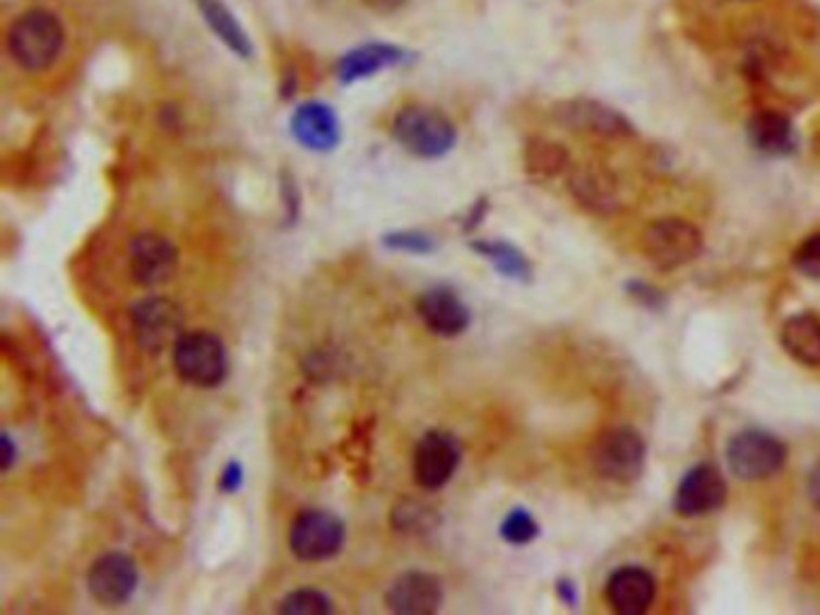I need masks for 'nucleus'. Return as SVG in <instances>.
<instances>
[{
    "mask_svg": "<svg viewBox=\"0 0 820 615\" xmlns=\"http://www.w3.org/2000/svg\"><path fill=\"white\" fill-rule=\"evenodd\" d=\"M472 248L489 257V260L496 265V270L505 277H513V279L529 277L527 260L523 257V253L513 248V245L498 243V241H479V243H472Z\"/></svg>",
    "mask_w": 820,
    "mask_h": 615,
    "instance_id": "obj_24",
    "label": "nucleus"
},
{
    "mask_svg": "<svg viewBox=\"0 0 820 615\" xmlns=\"http://www.w3.org/2000/svg\"><path fill=\"white\" fill-rule=\"evenodd\" d=\"M280 613L286 615H323L332 613V603L328 594L318 589H296L292 594H286L284 601L280 603Z\"/></svg>",
    "mask_w": 820,
    "mask_h": 615,
    "instance_id": "obj_25",
    "label": "nucleus"
},
{
    "mask_svg": "<svg viewBox=\"0 0 820 615\" xmlns=\"http://www.w3.org/2000/svg\"><path fill=\"white\" fill-rule=\"evenodd\" d=\"M3 447H5V457H3V469H10L15 462V447H13V438L10 435H3Z\"/></svg>",
    "mask_w": 820,
    "mask_h": 615,
    "instance_id": "obj_32",
    "label": "nucleus"
},
{
    "mask_svg": "<svg viewBox=\"0 0 820 615\" xmlns=\"http://www.w3.org/2000/svg\"><path fill=\"white\" fill-rule=\"evenodd\" d=\"M794 267L802 274L820 279V233L808 236L794 253Z\"/></svg>",
    "mask_w": 820,
    "mask_h": 615,
    "instance_id": "obj_28",
    "label": "nucleus"
},
{
    "mask_svg": "<svg viewBox=\"0 0 820 615\" xmlns=\"http://www.w3.org/2000/svg\"><path fill=\"white\" fill-rule=\"evenodd\" d=\"M292 136L310 152H332L342 140V126L337 111L323 102H306L294 111L292 116Z\"/></svg>",
    "mask_w": 820,
    "mask_h": 615,
    "instance_id": "obj_13",
    "label": "nucleus"
},
{
    "mask_svg": "<svg viewBox=\"0 0 820 615\" xmlns=\"http://www.w3.org/2000/svg\"><path fill=\"white\" fill-rule=\"evenodd\" d=\"M748 138L753 148L766 154H790L796 144L794 126L780 111H758L748 123Z\"/></svg>",
    "mask_w": 820,
    "mask_h": 615,
    "instance_id": "obj_22",
    "label": "nucleus"
},
{
    "mask_svg": "<svg viewBox=\"0 0 820 615\" xmlns=\"http://www.w3.org/2000/svg\"><path fill=\"white\" fill-rule=\"evenodd\" d=\"M383 243L393 251L417 253V255L431 253L436 248L434 236H428V233H421V231H395L387 239H383Z\"/></svg>",
    "mask_w": 820,
    "mask_h": 615,
    "instance_id": "obj_27",
    "label": "nucleus"
},
{
    "mask_svg": "<svg viewBox=\"0 0 820 615\" xmlns=\"http://www.w3.org/2000/svg\"><path fill=\"white\" fill-rule=\"evenodd\" d=\"M655 577L642 567H620L608 577L606 599L620 615L645 613L655 601Z\"/></svg>",
    "mask_w": 820,
    "mask_h": 615,
    "instance_id": "obj_18",
    "label": "nucleus"
},
{
    "mask_svg": "<svg viewBox=\"0 0 820 615\" xmlns=\"http://www.w3.org/2000/svg\"><path fill=\"white\" fill-rule=\"evenodd\" d=\"M87 587L102 606H124L138 589V567L126 553H106L90 567Z\"/></svg>",
    "mask_w": 820,
    "mask_h": 615,
    "instance_id": "obj_11",
    "label": "nucleus"
},
{
    "mask_svg": "<svg viewBox=\"0 0 820 615\" xmlns=\"http://www.w3.org/2000/svg\"><path fill=\"white\" fill-rule=\"evenodd\" d=\"M786 462V447L770 433L744 431L731 438L727 464L741 481H763L778 474Z\"/></svg>",
    "mask_w": 820,
    "mask_h": 615,
    "instance_id": "obj_5",
    "label": "nucleus"
},
{
    "mask_svg": "<svg viewBox=\"0 0 820 615\" xmlns=\"http://www.w3.org/2000/svg\"><path fill=\"white\" fill-rule=\"evenodd\" d=\"M539 534V527L535 517L525 510H513L501 524V536L508 543H529L535 541V536Z\"/></svg>",
    "mask_w": 820,
    "mask_h": 615,
    "instance_id": "obj_26",
    "label": "nucleus"
},
{
    "mask_svg": "<svg viewBox=\"0 0 820 615\" xmlns=\"http://www.w3.org/2000/svg\"><path fill=\"white\" fill-rule=\"evenodd\" d=\"M407 49L397 47V43L369 41L342 53L335 65V75L339 85H354L359 80H369V77L383 71L397 68V65H402L407 61Z\"/></svg>",
    "mask_w": 820,
    "mask_h": 615,
    "instance_id": "obj_15",
    "label": "nucleus"
},
{
    "mask_svg": "<svg viewBox=\"0 0 820 615\" xmlns=\"http://www.w3.org/2000/svg\"><path fill=\"white\" fill-rule=\"evenodd\" d=\"M363 3L373 10H381V13H393V10L405 5V0H363Z\"/></svg>",
    "mask_w": 820,
    "mask_h": 615,
    "instance_id": "obj_31",
    "label": "nucleus"
},
{
    "mask_svg": "<svg viewBox=\"0 0 820 615\" xmlns=\"http://www.w3.org/2000/svg\"><path fill=\"white\" fill-rule=\"evenodd\" d=\"M10 59L27 73H43L65 49L63 20L49 8H31L10 22L5 35Z\"/></svg>",
    "mask_w": 820,
    "mask_h": 615,
    "instance_id": "obj_1",
    "label": "nucleus"
},
{
    "mask_svg": "<svg viewBox=\"0 0 820 615\" xmlns=\"http://www.w3.org/2000/svg\"><path fill=\"white\" fill-rule=\"evenodd\" d=\"M197 10L205 20L207 29L225 43V47L236 53L241 61H251L253 59V41L248 37V31L243 29L239 17L231 13V10L225 5V0H195Z\"/></svg>",
    "mask_w": 820,
    "mask_h": 615,
    "instance_id": "obj_20",
    "label": "nucleus"
},
{
    "mask_svg": "<svg viewBox=\"0 0 820 615\" xmlns=\"http://www.w3.org/2000/svg\"><path fill=\"white\" fill-rule=\"evenodd\" d=\"M645 443L630 428L606 431L594 443L592 466L594 472L614 484H633L645 469Z\"/></svg>",
    "mask_w": 820,
    "mask_h": 615,
    "instance_id": "obj_6",
    "label": "nucleus"
},
{
    "mask_svg": "<svg viewBox=\"0 0 820 615\" xmlns=\"http://www.w3.org/2000/svg\"><path fill=\"white\" fill-rule=\"evenodd\" d=\"M179 253L159 233H140L130 243V274L142 286H159L176 274Z\"/></svg>",
    "mask_w": 820,
    "mask_h": 615,
    "instance_id": "obj_12",
    "label": "nucleus"
},
{
    "mask_svg": "<svg viewBox=\"0 0 820 615\" xmlns=\"http://www.w3.org/2000/svg\"><path fill=\"white\" fill-rule=\"evenodd\" d=\"M573 197L594 215H614L618 209V183L614 174L604 166H580L571 176Z\"/></svg>",
    "mask_w": 820,
    "mask_h": 615,
    "instance_id": "obj_19",
    "label": "nucleus"
},
{
    "mask_svg": "<svg viewBox=\"0 0 820 615\" xmlns=\"http://www.w3.org/2000/svg\"><path fill=\"white\" fill-rule=\"evenodd\" d=\"M393 138L417 159H440L458 144V128L438 108L409 104L393 120Z\"/></svg>",
    "mask_w": 820,
    "mask_h": 615,
    "instance_id": "obj_2",
    "label": "nucleus"
},
{
    "mask_svg": "<svg viewBox=\"0 0 820 615\" xmlns=\"http://www.w3.org/2000/svg\"><path fill=\"white\" fill-rule=\"evenodd\" d=\"M419 318L438 337H458L470 328V308L450 289H431L419 298Z\"/></svg>",
    "mask_w": 820,
    "mask_h": 615,
    "instance_id": "obj_17",
    "label": "nucleus"
},
{
    "mask_svg": "<svg viewBox=\"0 0 820 615\" xmlns=\"http://www.w3.org/2000/svg\"><path fill=\"white\" fill-rule=\"evenodd\" d=\"M568 166V152L549 140H531L525 150V169L529 176L553 178Z\"/></svg>",
    "mask_w": 820,
    "mask_h": 615,
    "instance_id": "obj_23",
    "label": "nucleus"
},
{
    "mask_svg": "<svg viewBox=\"0 0 820 615\" xmlns=\"http://www.w3.org/2000/svg\"><path fill=\"white\" fill-rule=\"evenodd\" d=\"M345 543V524L328 510H304L296 514L290 531L292 553L304 563H320L337 555Z\"/></svg>",
    "mask_w": 820,
    "mask_h": 615,
    "instance_id": "obj_7",
    "label": "nucleus"
},
{
    "mask_svg": "<svg viewBox=\"0 0 820 615\" xmlns=\"http://www.w3.org/2000/svg\"><path fill=\"white\" fill-rule=\"evenodd\" d=\"M725 498L727 484L722 474H719V469L710 464H701L681 478L674 505L681 514H686V517H701V514L722 508Z\"/></svg>",
    "mask_w": 820,
    "mask_h": 615,
    "instance_id": "obj_14",
    "label": "nucleus"
},
{
    "mask_svg": "<svg viewBox=\"0 0 820 615\" xmlns=\"http://www.w3.org/2000/svg\"><path fill=\"white\" fill-rule=\"evenodd\" d=\"M385 603L393 613L400 615L436 613L443 603V585L436 575L405 573L387 589Z\"/></svg>",
    "mask_w": 820,
    "mask_h": 615,
    "instance_id": "obj_16",
    "label": "nucleus"
},
{
    "mask_svg": "<svg viewBox=\"0 0 820 615\" xmlns=\"http://www.w3.org/2000/svg\"><path fill=\"white\" fill-rule=\"evenodd\" d=\"M780 342L794 361L808 368L820 366V318L813 312H799L784 320Z\"/></svg>",
    "mask_w": 820,
    "mask_h": 615,
    "instance_id": "obj_21",
    "label": "nucleus"
},
{
    "mask_svg": "<svg viewBox=\"0 0 820 615\" xmlns=\"http://www.w3.org/2000/svg\"><path fill=\"white\" fill-rule=\"evenodd\" d=\"M553 118H556L563 128L594 138H626L633 132L624 114H618V111L602 102H594V99H571V102H561L553 108Z\"/></svg>",
    "mask_w": 820,
    "mask_h": 615,
    "instance_id": "obj_10",
    "label": "nucleus"
},
{
    "mask_svg": "<svg viewBox=\"0 0 820 615\" xmlns=\"http://www.w3.org/2000/svg\"><path fill=\"white\" fill-rule=\"evenodd\" d=\"M132 330L142 349L159 354L183 337V312L174 300L150 296L132 306Z\"/></svg>",
    "mask_w": 820,
    "mask_h": 615,
    "instance_id": "obj_8",
    "label": "nucleus"
},
{
    "mask_svg": "<svg viewBox=\"0 0 820 615\" xmlns=\"http://www.w3.org/2000/svg\"><path fill=\"white\" fill-rule=\"evenodd\" d=\"M462 450L456 435L431 431L414 450V478L424 490H438L458 472Z\"/></svg>",
    "mask_w": 820,
    "mask_h": 615,
    "instance_id": "obj_9",
    "label": "nucleus"
},
{
    "mask_svg": "<svg viewBox=\"0 0 820 615\" xmlns=\"http://www.w3.org/2000/svg\"><path fill=\"white\" fill-rule=\"evenodd\" d=\"M808 498L816 508H820V464H816L811 476H808Z\"/></svg>",
    "mask_w": 820,
    "mask_h": 615,
    "instance_id": "obj_30",
    "label": "nucleus"
},
{
    "mask_svg": "<svg viewBox=\"0 0 820 615\" xmlns=\"http://www.w3.org/2000/svg\"><path fill=\"white\" fill-rule=\"evenodd\" d=\"M703 233L686 219H659L650 223L642 236V251L662 270L689 265L703 253Z\"/></svg>",
    "mask_w": 820,
    "mask_h": 615,
    "instance_id": "obj_4",
    "label": "nucleus"
},
{
    "mask_svg": "<svg viewBox=\"0 0 820 615\" xmlns=\"http://www.w3.org/2000/svg\"><path fill=\"white\" fill-rule=\"evenodd\" d=\"M241 481H243L241 464L239 462H231V464H227L225 474H221V484L219 486H221V490H227V494H234V490H239Z\"/></svg>",
    "mask_w": 820,
    "mask_h": 615,
    "instance_id": "obj_29",
    "label": "nucleus"
},
{
    "mask_svg": "<svg viewBox=\"0 0 820 615\" xmlns=\"http://www.w3.org/2000/svg\"><path fill=\"white\" fill-rule=\"evenodd\" d=\"M174 368L195 387H217L227 377V349L209 332H185L174 346Z\"/></svg>",
    "mask_w": 820,
    "mask_h": 615,
    "instance_id": "obj_3",
    "label": "nucleus"
}]
</instances>
